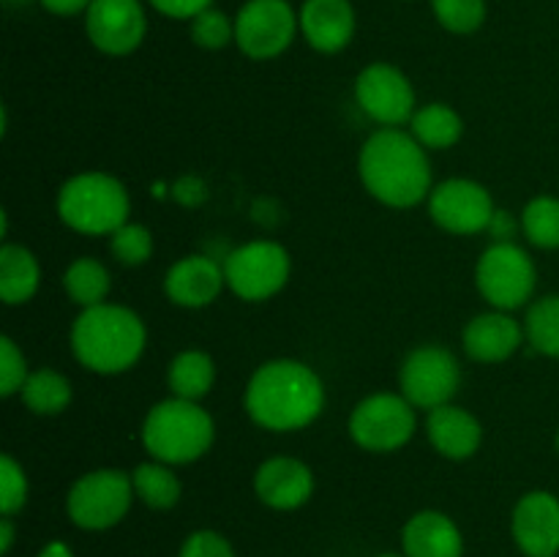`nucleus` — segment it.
Segmentation results:
<instances>
[{
  "mask_svg": "<svg viewBox=\"0 0 559 557\" xmlns=\"http://www.w3.org/2000/svg\"><path fill=\"white\" fill-rule=\"evenodd\" d=\"M298 33V11L287 0H246L235 14V44L251 60L278 58Z\"/></svg>",
  "mask_w": 559,
  "mask_h": 557,
  "instance_id": "9b49d317",
  "label": "nucleus"
},
{
  "mask_svg": "<svg viewBox=\"0 0 559 557\" xmlns=\"http://www.w3.org/2000/svg\"><path fill=\"white\" fill-rule=\"evenodd\" d=\"M55 211L69 229L98 238V235H112L129 222L131 200L126 186L115 175L91 169V173L71 175L60 186Z\"/></svg>",
  "mask_w": 559,
  "mask_h": 557,
  "instance_id": "39448f33",
  "label": "nucleus"
},
{
  "mask_svg": "<svg viewBox=\"0 0 559 557\" xmlns=\"http://www.w3.org/2000/svg\"><path fill=\"white\" fill-rule=\"evenodd\" d=\"M511 533L527 557L559 555V497L546 489L519 497L511 517Z\"/></svg>",
  "mask_w": 559,
  "mask_h": 557,
  "instance_id": "2eb2a0df",
  "label": "nucleus"
},
{
  "mask_svg": "<svg viewBox=\"0 0 559 557\" xmlns=\"http://www.w3.org/2000/svg\"><path fill=\"white\" fill-rule=\"evenodd\" d=\"M173 197L180 202V205H202L207 197V189L200 178L186 175V178H180L178 183L173 186Z\"/></svg>",
  "mask_w": 559,
  "mask_h": 557,
  "instance_id": "e433bc0d",
  "label": "nucleus"
},
{
  "mask_svg": "<svg viewBox=\"0 0 559 557\" xmlns=\"http://www.w3.org/2000/svg\"><path fill=\"white\" fill-rule=\"evenodd\" d=\"M158 14L169 16V20H186L191 22L197 14L211 9L213 0H147Z\"/></svg>",
  "mask_w": 559,
  "mask_h": 557,
  "instance_id": "c9c22d12",
  "label": "nucleus"
},
{
  "mask_svg": "<svg viewBox=\"0 0 559 557\" xmlns=\"http://www.w3.org/2000/svg\"><path fill=\"white\" fill-rule=\"evenodd\" d=\"M36 557H74V552H71V546L66 541H49V544H44L38 549Z\"/></svg>",
  "mask_w": 559,
  "mask_h": 557,
  "instance_id": "ea45409f",
  "label": "nucleus"
},
{
  "mask_svg": "<svg viewBox=\"0 0 559 557\" xmlns=\"http://www.w3.org/2000/svg\"><path fill=\"white\" fill-rule=\"evenodd\" d=\"M27 495H31V484H27V473L11 453L0 457V513L3 517H14L25 508Z\"/></svg>",
  "mask_w": 559,
  "mask_h": 557,
  "instance_id": "2f4dec72",
  "label": "nucleus"
},
{
  "mask_svg": "<svg viewBox=\"0 0 559 557\" xmlns=\"http://www.w3.org/2000/svg\"><path fill=\"white\" fill-rule=\"evenodd\" d=\"M49 14L55 16H76V14H85L91 9L93 0H38Z\"/></svg>",
  "mask_w": 559,
  "mask_h": 557,
  "instance_id": "58836bf2",
  "label": "nucleus"
},
{
  "mask_svg": "<svg viewBox=\"0 0 559 557\" xmlns=\"http://www.w3.org/2000/svg\"><path fill=\"white\" fill-rule=\"evenodd\" d=\"M519 224L508 211H495V216H491L486 233L491 235V240H495V244H511L513 235H516V229H519Z\"/></svg>",
  "mask_w": 559,
  "mask_h": 557,
  "instance_id": "4c0bfd02",
  "label": "nucleus"
},
{
  "mask_svg": "<svg viewBox=\"0 0 559 557\" xmlns=\"http://www.w3.org/2000/svg\"><path fill=\"white\" fill-rule=\"evenodd\" d=\"M229 293L249 304H262L282 293L293 273L289 251L276 240H249L224 257Z\"/></svg>",
  "mask_w": 559,
  "mask_h": 557,
  "instance_id": "1a4fd4ad",
  "label": "nucleus"
},
{
  "mask_svg": "<svg viewBox=\"0 0 559 557\" xmlns=\"http://www.w3.org/2000/svg\"><path fill=\"white\" fill-rule=\"evenodd\" d=\"M380 557H407V555H380Z\"/></svg>",
  "mask_w": 559,
  "mask_h": 557,
  "instance_id": "37998d69",
  "label": "nucleus"
},
{
  "mask_svg": "<svg viewBox=\"0 0 559 557\" xmlns=\"http://www.w3.org/2000/svg\"><path fill=\"white\" fill-rule=\"evenodd\" d=\"M63 289L80 309H91V306L107 304L112 276L104 262L93 257H76L63 273Z\"/></svg>",
  "mask_w": 559,
  "mask_h": 557,
  "instance_id": "bb28decb",
  "label": "nucleus"
},
{
  "mask_svg": "<svg viewBox=\"0 0 559 557\" xmlns=\"http://www.w3.org/2000/svg\"><path fill=\"white\" fill-rule=\"evenodd\" d=\"M426 437L442 459L464 462L484 446V426L469 410L451 402L426 415Z\"/></svg>",
  "mask_w": 559,
  "mask_h": 557,
  "instance_id": "aec40b11",
  "label": "nucleus"
},
{
  "mask_svg": "<svg viewBox=\"0 0 559 557\" xmlns=\"http://www.w3.org/2000/svg\"><path fill=\"white\" fill-rule=\"evenodd\" d=\"M140 435L151 459L180 467L211 451L216 440V424L200 402L169 396L147 410Z\"/></svg>",
  "mask_w": 559,
  "mask_h": 557,
  "instance_id": "20e7f679",
  "label": "nucleus"
},
{
  "mask_svg": "<svg viewBox=\"0 0 559 557\" xmlns=\"http://www.w3.org/2000/svg\"><path fill=\"white\" fill-rule=\"evenodd\" d=\"M426 202H429L431 222L451 235L486 233L497 211L489 189L469 178L442 180L431 189Z\"/></svg>",
  "mask_w": 559,
  "mask_h": 557,
  "instance_id": "ddd939ff",
  "label": "nucleus"
},
{
  "mask_svg": "<svg viewBox=\"0 0 559 557\" xmlns=\"http://www.w3.org/2000/svg\"><path fill=\"white\" fill-rule=\"evenodd\" d=\"M109 251L126 268L145 265L153 254V233L140 222H126L109 235Z\"/></svg>",
  "mask_w": 559,
  "mask_h": 557,
  "instance_id": "c756f323",
  "label": "nucleus"
},
{
  "mask_svg": "<svg viewBox=\"0 0 559 557\" xmlns=\"http://www.w3.org/2000/svg\"><path fill=\"white\" fill-rule=\"evenodd\" d=\"M524 325L511 311L491 309L475 315L462 331V347L475 364H502L524 344Z\"/></svg>",
  "mask_w": 559,
  "mask_h": 557,
  "instance_id": "a211bd4d",
  "label": "nucleus"
},
{
  "mask_svg": "<svg viewBox=\"0 0 559 557\" xmlns=\"http://www.w3.org/2000/svg\"><path fill=\"white\" fill-rule=\"evenodd\" d=\"M134 497L131 473L118 467H98L71 484L66 495V513L80 530L102 533L123 522Z\"/></svg>",
  "mask_w": 559,
  "mask_h": 557,
  "instance_id": "423d86ee",
  "label": "nucleus"
},
{
  "mask_svg": "<svg viewBox=\"0 0 559 557\" xmlns=\"http://www.w3.org/2000/svg\"><path fill=\"white\" fill-rule=\"evenodd\" d=\"M524 238L535 249H559V200L551 194L533 197L522 211Z\"/></svg>",
  "mask_w": 559,
  "mask_h": 557,
  "instance_id": "c85d7f7f",
  "label": "nucleus"
},
{
  "mask_svg": "<svg viewBox=\"0 0 559 557\" xmlns=\"http://www.w3.org/2000/svg\"><path fill=\"white\" fill-rule=\"evenodd\" d=\"M437 22L448 33L469 36L486 22V0H431Z\"/></svg>",
  "mask_w": 559,
  "mask_h": 557,
  "instance_id": "7c9ffc66",
  "label": "nucleus"
},
{
  "mask_svg": "<svg viewBox=\"0 0 559 557\" xmlns=\"http://www.w3.org/2000/svg\"><path fill=\"white\" fill-rule=\"evenodd\" d=\"M9 3H14V5H22V3H31V0H9Z\"/></svg>",
  "mask_w": 559,
  "mask_h": 557,
  "instance_id": "79ce46f5",
  "label": "nucleus"
},
{
  "mask_svg": "<svg viewBox=\"0 0 559 557\" xmlns=\"http://www.w3.org/2000/svg\"><path fill=\"white\" fill-rule=\"evenodd\" d=\"M227 287L224 265L207 254H186L164 273V293L180 309H205Z\"/></svg>",
  "mask_w": 559,
  "mask_h": 557,
  "instance_id": "f3484780",
  "label": "nucleus"
},
{
  "mask_svg": "<svg viewBox=\"0 0 559 557\" xmlns=\"http://www.w3.org/2000/svg\"><path fill=\"white\" fill-rule=\"evenodd\" d=\"M524 336L535 353L559 358V295L533 300L524 317Z\"/></svg>",
  "mask_w": 559,
  "mask_h": 557,
  "instance_id": "cd10ccee",
  "label": "nucleus"
},
{
  "mask_svg": "<svg viewBox=\"0 0 559 557\" xmlns=\"http://www.w3.org/2000/svg\"><path fill=\"white\" fill-rule=\"evenodd\" d=\"M178 557H238L233 544L216 530H194L180 546Z\"/></svg>",
  "mask_w": 559,
  "mask_h": 557,
  "instance_id": "f704fd0d",
  "label": "nucleus"
},
{
  "mask_svg": "<svg viewBox=\"0 0 559 557\" xmlns=\"http://www.w3.org/2000/svg\"><path fill=\"white\" fill-rule=\"evenodd\" d=\"M418 429L415 407L402 393L380 391L360 399L349 413L347 431L358 448L369 453L402 451Z\"/></svg>",
  "mask_w": 559,
  "mask_h": 557,
  "instance_id": "0eeeda50",
  "label": "nucleus"
},
{
  "mask_svg": "<svg viewBox=\"0 0 559 557\" xmlns=\"http://www.w3.org/2000/svg\"><path fill=\"white\" fill-rule=\"evenodd\" d=\"M243 407L260 429L298 431L314 424L325 410V386L304 360L273 358L249 377Z\"/></svg>",
  "mask_w": 559,
  "mask_h": 557,
  "instance_id": "f257e3e1",
  "label": "nucleus"
},
{
  "mask_svg": "<svg viewBox=\"0 0 559 557\" xmlns=\"http://www.w3.org/2000/svg\"><path fill=\"white\" fill-rule=\"evenodd\" d=\"M355 102L382 129H399L415 115V87L393 63H369L355 80Z\"/></svg>",
  "mask_w": 559,
  "mask_h": 557,
  "instance_id": "f8f14e48",
  "label": "nucleus"
},
{
  "mask_svg": "<svg viewBox=\"0 0 559 557\" xmlns=\"http://www.w3.org/2000/svg\"><path fill=\"white\" fill-rule=\"evenodd\" d=\"M298 22L306 44L322 55L342 52L355 36V9L349 0H304Z\"/></svg>",
  "mask_w": 559,
  "mask_h": 557,
  "instance_id": "6ab92c4d",
  "label": "nucleus"
},
{
  "mask_svg": "<svg viewBox=\"0 0 559 557\" xmlns=\"http://www.w3.org/2000/svg\"><path fill=\"white\" fill-rule=\"evenodd\" d=\"M41 265L22 244L0 246V298L5 306H22L38 293Z\"/></svg>",
  "mask_w": 559,
  "mask_h": 557,
  "instance_id": "4be33fe9",
  "label": "nucleus"
},
{
  "mask_svg": "<svg viewBox=\"0 0 559 557\" xmlns=\"http://www.w3.org/2000/svg\"><path fill=\"white\" fill-rule=\"evenodd\" d=\"M27 375V358L11 336H0V396H14L22 391Z\"/></svg>",
  "mask_w": 559,
  "mask_h": 557,
  "instance_id": "72a5a7b5",
  "label": "nucleus"
},
{
  "mask_svg": "<svg viewBox=\"0 0 559 557\" xmlns=\"http://www.w3.org/2000/svg\"><path fill=\"white\" fill-rule=\"evenodd\" d=\"M254 495L273 511H295L314 495V473L304 459L271 457L254 470Z\"/></svg>",
  "mask_w": 559,
  "mask_h": 557,
  "instance_id": "dca6fc26",
  "label": "nucleus"
},
{
  "mask_svg": "<svg viewBox=\"0 0 559 557\" xmlns=\"http://www.w3.org/2000/svg\"><path fill=\"white\" fill-rule=\"evenodd\" d=\"M358 173L364 189L377 202L396 211L420 205L435 189L429 153L402 129L374 131L360 147Z\"/></svg>",
  "mask_w": 559,
  "mask_h": 557,
  "instance_id": "f03ea898",
  "label": "nucleus"
},
{
  "mask_svg": "<svg viewBox=\"0 0 559 557\" xmlns=\"http://www.w3.org/2000/svg\"><path fill=\"white\" fill-rule=\"evenodd\" d=\"M538 271L519 244H491L475 265V287L480 298L500 311H516L535 295Z\"/></svg>",
  "mask_w": 559,
  "mask_h": 557,
  "instance_id": "6e6552de",
  "label": "nucleus"
},
{
  "mask_svg": "<svg viewBox=\"0 0 559 557\" xmlns=\"http://www.w3.org/2000/svg\"><path fill=\"white\" fill-rule=\"evenodd\" d=\"M409 134L426 151H448L464 137V120L451 104L431 102L415 109L413 120H409Z\"/></svg>",
  "mask_w": 559,
  "mask_h": 557,
  "instance_id": "b1692460",
  "label": "nucleus"
},
{
  "mask_svg": "<svg viewBox=\"0 0 559 557\" xmlns=\"http://www.w3.org/2000/svg\"><path fill=\"white\" fill-rule=\"evenodd\" d=\"M85 33L98 52L123 58L145 42V9L140 0H93L85 11Z\"/></svg>",
  "mask_w": 559,
  "mask_h": 557,
  "instance_id": "4468645a",
  "label": "nucleus"
},
{
  "mask_svg": "<svg viewBox=\"0 0 559 557\" xmlns=\"http://www.w3.org/2000/svg\"><path fill=\"white\" fill-rule=\"evenodd\" d=\"M459 386H462L459 358L440 344H424V347L409 349L399 369L402 396L415 410H426V413L442 407V404H451Z\"/></svg>",
  "mask_w": 559,
  "mask_h": 557,
  "instance_id": "9d476101",
  "label": "nucleus"
},
{
  "mask_svg": "<svg viewBox=\"0 0 559 557\" xmlns=\"http://www.w3.org/2000/svg\"><path fill=\"white\" fill-rule=\"evenodd\" d=\"M402 549L407 557H464V535L448 513L426 508L404 524Z\"/></svg>",
  "mask_w": 559,
  "mask_h": 557,
  "instance_id": "412c9836",
  "label": "nucleus"
},
{
  "mask_svg": "<svg viewBox=\"0 0 559 557\" xmlns=\"http://www.w3.org/2000/svg\"><path fill=\"white\" fill-rule=\"evenodd\" d=\"M69 342L82 369L115 377L140 364L147 344V328L129 306L107 300L76 315Z\"/></svg>",
  "mask_w": 559,
  "mask_h": 557,
  "instance_id": "7ed1b4c3",
  "label": "nucleus"
},
{
  "mask_svg": "<svg viewBox=\"0 0 559 557\" xmlns=\"http://www.w3.org/2000/svg\"><path fill=\"white\" fill-rule=\"evenodd\" d=\"M167 386L173 396L202 402L216 386V364L205 349H183L169 360Z\"/></svg>",
  "mask_w": 559,
  "mask_h": 557,
  "instance_id": "5701e85b",
  "label": "nucleus"
},
{
  "mask_svg": "<svg viewBox=\"0 0 559 557\" xmlns=\"http://www.w3.org/2000/svg\"><path fill=\"white\" fill-rule=\"evenodd\" d=\"M557 453H559V431H557Z\"/></svg>",
  "mask_w": 559,
  "mask_h": 557,
  "instance_id": "c03bdc74",
  "label": "nucleus"
},
{
  "mask_svg": "<svg viewBox=\"0 0 559 557\" xmlns=\"http://www.w3.org/2000/svg\"><path fill=\"white\" fill-rule=\"evenodd\" d=\"M191 42L202 49H224L227 44L235 42V20H229L224 11L205 9L189 22Z\"/></svg>",
  "mask_w": 559,
  "mask_h": 557,
  "instance_id": "473e14b6",
  "label": "nucleus"
},
{
  "mask_svg": "<svg viewBox=\"0 0 559 557\" xmlns=\"http://www.w3.org/2000/svg\"><path fill=\"white\" fill-rule=\"evenodd\" d=\"M131 481H134L136 500L145 502L153 511H169L178 506L180 495H183V484L175 475L173 464H164L158 459L136 464Z\"/></svg>",
  "mask_w": 559,
  "mask_h": 557,
  "instance_id": "a878e982",
  "label": "nucleus"
},
{
  "mask_svg": "<svg viewBox=\"0 0 559 557\" xmlns=\"http://www.w3.org/2000/svg\"><path fill=\"white\" fill-rule=\"evenodd\" d=\"M20 396L33 415L49 418V415H60L69 410L74 388H71V380L63 371L44 366V369H36L27 375Z\"/></svg>",
  "mask_w": 559,
  "mask_h": 557,
  "instance_id": "393cba45",
  "label": "nucleus"
},
{
  "mask_svg": "<svg viewBox=\"0 0 559 557\" xmlns=\"http://www.w3.org/2000/svg\"><path fill=\"white\" fill-rule=\"evenodd\" d=\"M11 544H14V522H11V517H3L0 519V552L9 555Z\"/></svg>",
  "mask_w": 559,
  "mask_h": 557,
  "instance_id": "a19ab883",
  "label": "nucleus"
}]
</instances>
